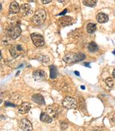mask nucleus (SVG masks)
Masks as SVG:
<instances>
[{"label": "nucleus", "mask_w": 115, "mask_h": 131, "mask_svg": "<svg viewBox=\"0 0 115 131\" xmlns=\"http://www.w3.org/2000/svg\"><path fill=\"white\" fill-rule=\"evenodd\" d=\"M19 126L24 131H31L33 129V126L31 122L29 120L23 118L19 122Z\"/></svg>", "instance_id": "nucleus-7"}, {"label": "nucleus", "mask_w": 115, "mask_h": 131, "mask_svg": "<svg viewBox=\"0 0 115 131\" xmlns=\"http://www.w3.org/2000/svg\"><path fill=\"white\" fill-rule=\"evenodd\" d=\"M112 117H113V120H114V116H113Z\"/></svg>", "instance_id": "nucleus-31"}, {"label": "nucleus", "mask_w": 115, "mask_h": 131, "mask_svg": "<svg viewBox=\"0 0 115 131\" xmlns=\"http://www.w3.org/2000/svg\"><path fill=\"white\" fill-rule=\"evenodd\" d=\"M40 120L43 123H51L53 121V118L47 113L42 112L40 114Z\"/></svg>", "instance_id": "nucleus-15"}, {"label": "nucleus", "mask_w": 115, "mask_h": 131, "mask_svg": "<svg viewBox=\"0 0 115 131\" xmlns=\"http://www.w3.org/2000/svg\"><path fill=\"white\" fill-rule=\"evenodd\" d=\"M47 14L44 9H39L37 10L35 14L32 17V22L36 26H40L44 23L46 19Z\"/></svg>", "instance_id": "nucleus-1"}, {"label": "nucleus", "mask_w": 115, "mask_h": 131, "mask_svg": "<svg viewBox=\"0 0 115 131\" xmlns=\"http://www.w3.org/2000/svg\"><path fill=\"white\" fill-rule=\"evenodd\" d=\"M82 3L84 5L88 7H94L97 5V1L96 0H84Z\"/></svg>", "instance_id": "nucleus-17"}, {"label": "nucleus", "mask_w": 115, "mask_h": 131, "mask_svg": "<svg viewBox=\"0 0 115 131\" xmlns=\"http://www.w3.org/2000/svg\"><path fill=\"white\" fill-rule=\"evenodd\" d=\"M113 54H114V55H115V50H114V51L113 52Z\"/></svg>", "instance_id": "nucleus-30"}, {"label": "nucleus", "mask_w": 115, "mask_h": 131, "mask_svg": "<svg viewBox=\"0 0 115 131\" xmlns=\"http://www.w3.org/2000/svg\"><path fill=\"white\" fill-rule=\"evenodd\" d=\"M97 30V26L95 24L93 23H89L86 27V30L90 34H93Z\"/></svg>", "instance_id": "nucleus-16"}, {"label": "nucleus", "mask_w": 115, "mask_h": 131, "mask_svg": "<svg viewBox=\"0 0 115 131\" xmlns=\"http://www.w3.org/2000/svg\"><path fill=\"white\" fill-rule=\"evenodd\" d=\"M105 84H107V85L109 87V88H113L114 86V82H113V81L112 79L111 78H107V79L105 80Z\"/></svg>", "instance_id": "nucleus-20"}, {"label": "nucleus", "mask_w": 115, "mask_h": 131, "mask_svg": "<svg viewBox=\"0 0 115 131\" xmlns=\"http://www.w3.org/2000/svg\"><path fill=\"white\" fill-rule=\"evenodd\" d=\"M50 78L52 79H54L56 77L58 74V70L56 67L54 65H51L50 66Z\"/></svg>", "instance_id": "nucleus-19"}, {"label": "nucleus", "mask_w": 115, "mask_h": 131, "mask_svg": "<svg viewBox=\"0 0 115 131\" xmlns=\"http://www.w3.org/2000/svg\"><path fill=\"white\" fill-rule=\"evenodd\" d=\"M59 23L62 26H68L71 25L74 22V19L69 16H64L59 19Z\"/></svg>", "instance_id": "nucleus-10"}, {"label": "nucleus", "mask_w": 115, "mask_h": 131, "mask_svg": "<svg viewBox=\"0 0 115 131\" xmlns=\"http://www.w3.org/2000/svg\"><path fill=\"white\" fill-rule=\"evenodd\" d=\"M31 104L28 102H24L19 107L18 111L21 114H24L29 112L31 109Z\"/></svg>", "instance_id": "nucleus-11"}, {"label": "nucleus", "mask_w": 115, "mask_h": 131, "mask_svg": "<svg viewBox=\"0 0 115 131\" xmlns=\"http://www.w3.org/2000/svg\"><path fill=\"white\" fill-rule=\"evenodd\" d=\"M96 19L98 23H105L109 20V17H108L107 15L104 14V13L101 12L97 14Z\"/></svg>", "instance_id": "nucleus-14"}, {"label": "nucleus", "mask_w": 115, "mask_h": 131, "mask_svg": "<svg viewBox=\"0 0 115 131\" xmlns=\"http://www.w3.org/2000/svg\"><path fill=\"white\" fill-rule=\"evenodd\" d=\"M86 58L85 54L81 52H78L77 53H70L65 56L63 60L67 63H74L80 62L84 60Z\"/></svg>", "instance_id": "nucleus-3"}, {"label": "nucleus", "mask_w": 115, "mask_h": 131, "mask_svg": "<svg viewBox=\"0 0 115 131\" xmlns=\"http://www.w3.org/2000/svg\"><path fill=\"white\" fill-rule=\"evenodd\" d=\"M81 89H85V86H81Z\"/></svg>", "instance_id": "nucleus-29"}, {"label": "nucleus", "mask_w": 115, "mask_h": 131, "mask_svg": "<svg viewBox=\"0 0 115 131\" xmlns=\"http://www.w3.org/2000/svg\"><path fill=\"white\" fill-rule=\"evenodd\" d=\"M38 60L40 61V62L42 63H47L49 62V58L47 57V56H40V58H39Z\"/></svg>", "instance_id": "nucleus-22"}, {"label": "nucleus", "mask_w": 115, "mask_h": 131, "mask_svg": "<svg viewBox=\"0 0 115 131\" xmlns=\"http://www.w3.org/2000/svg\"><path fill=\"white\" fill-rule=\"evenodd\" d=\"M7 36L12 40H15L20 36L21 30L20 26L17 25H9L7 28Z\"/></svg>", "instance_id": "nucleus-2"}, {"label": "nucleus", "mask_w": 115, "mask_h": 131, "mask_svg": "<svg viewBox=\"0 0 115 131\" xmlns=\"http://www.w3.org/2000/svg\"><path fill=\"white\" fill-rule=\"evenodd\" d=\"M5 105L6 107H14L16 106V105H15L14 104L12 103L9 102H5Z\"/></svg>", "instance_id": "nucleus-23"}, {"label": "nucleus", "mask_w": 115, "mask_h": 131, "mask_svg": "<svg viewBox=\"0 0 115 131\" xmlns=\"http://www.w3.org/2000/svg\"><path fill=\"white\" fill-rule=\"evenodd\" d=\"M20 10V7L16 1H13L10 4L9 11L10 14H17Z\"/></svg>", "instance_id": "nucleus-12"}, {"label": "nucleus", "mask_w": 115, "mask_h": 131, "mask_svg": "<svg viewBox=\"0 0 115 131\" xmlns=\"http://www.w3.org/2000/svg\"><path fill=\"white\" fill-rule=\"evenodd\" d=\"M20 12L23 16H29L33 14V9L29 4H24L20 6Z\"/></svg>", "instance_id": "nucleus-9"}, {"label": "nucleus", "mask_w": 115, "mask_h": 131, "mask_svg": "<svg viewBox=\"0 0 115 131\" xmlns=\"http://www.w3.org/2000/svg\"><path fill=\"white\" fill-rule=\"evenodd\" d=\"M88 48L89 51L90 52H92V53H95V52L98 51V46L94 42H91L90 43H89Z\"/></svg>", "instance_id": "nucleus-18"}, {"label": "nucleus", "mask_w": 115, "mask_h": 131, "mask_svg": "<svg viewBox=\"0 0 115 131\" xmlns=\"http://www.w3.org/2000/svg\"><path fill=\"white\" fill-rule=\"evenodd\" d=\"M31 37L32 42L36 47H41L44 45V40L43 37L41 34L37 33V32H34V33H32L31 35Z\"/></svg>", "instance_id": "nucleus-5"}, {"label": "nucleus", "mask_w": 115, "mask_h": 131, "mask_svg": "<svg viewBox=\"0 0 115 131\" xmlns=\"http://www.w3.org/2000/svg\"><path fill=\"white\" fill-rule=\"evenodd\" d=\"M32 77L35 81L41 82L47 79V75L44 70H37L34 71L33 74H32Z\"/></svg>", "instance_id": "nucleus-6"}, {"label": "nucleus", "mask_w": 115, "mask_h": 131, "mask_svg": "<svg viewBox=\"0 0 115 131\" xmlns=\"http://www.w3.org/2000/svg\"><path fill=\"white\" fill-rule=\"evenodd\" d=\"M47 114H48L52 118H56L60 112V107L58 106H48L46 109Z\"/></svg>", "instance_id": "nucleus-8"}, {"label": "nucleus", "mask_w": 115, "mask_h": 131, "mask_svg": "<svg viewBox=\"0 0 115 131\" xmlns=\"http://www.w3.org/2000/svg\"><path fill=\"white\" fill-rule=\"evenodd\" d=\"M32 100L35 103L39 105L45 104V100L44 97L40 94H35L32 96Z\"/></svg>", "instance_id": "nucleus-13"}, {"label": "nucleus", "mask_w": 115, "mask_h": 131, "mask_svg": "<svg viewBox=\"0 0 115 131\" xmlns=\"http://www.w3.org/2000/svg\"><path fill=\"white\" fill-rule=\"evenodd\" d=\"M63 106L67 109H75L77 107V100L73 97L67 96L64 98L62 102Z\"/></svg>", "instance_id": "nucleus-4"}, {"label": "nucleus", "mask_w": 115, "mask_h": 131, "mask_svg": "<svg viewBox=\"0 0 115 131\" xmlns=\"http://www.w3.org/2000/svg\"><path fill=\"white\" fill-rule=\"evenodd\" d=\"M89 64H90V63H85V66L86 67H90V66H89Z\"/></svg>", "instance_id": "nucleus-27"}, {"label": "nucleus", "mask_w": 115, "mask_h": 131, "mask_svg": "<svg viewBox=\"0 0 115 131\" xmlns=\"http://www.w3.org/2000/svg\"><path fill=\"white\" fill-rule=\"evenodd\" d=\"M67 10H68V9H65L64 10H63L62 12L60 13V14H59V15H64L67 13Z\"/></svg>", "instance_id": "nucleus-25"}, {"label": "nucleus", "mask_w": 115, "mask_h": 131, "mask_svg": "<svg viewBox=\"0 0 115 131\" xmlns=\"http://www.w3.org/2000/svg\"><path fill=\"white\" fill-rule=\"evenodd\" d=\"M93 131H100V130H93Z\"/></svg>", "instance_id": "nucleus-32"}, {"label": "nucleus", "mask_w": 115, "mask_h": 131, "mask_svg": "<svg viewBox=\"0 0 115 131\" xmlns=\"http://www.w3.org/2000/svg\"><path fill=\"white\" fill-rule=\"evenodd\" d=\"M9 51H10V54H11V55H12L13 58H16L17 57V56H19L18 53H17V52L16 51V49H15L14 47L10 48V49H9Z\"/></svg>", "instance_id": "nucleus-21"}, {"label": "nucleus", "mask_w": 115, "mask_h": 131, "mask_svg": "<svg viewBox=\"0 0 115 131\" xmlns=\"http://www.w3.org/2000/svg\"><path fill=\"white\" fill-rule=\"evenodd\" d=\"M112 75L113 76V77L115 78V69L113 70V73H112Z\"/></svg>", "instance_id": "nucleus-28"}, {"label": "nucleus", "mask_w": 115, "mask_h": 131, "mask_svg": "<svg viewBox=\"0 0 115 131\" xmlns=\"http://www.w3.org/2000/svg\"><path fill=\"white\" fill-rule=\"evenodd\" d=\"M74 73H75V75H77V76H79V75H80L79 72L77 71H74Z\"/></svg>", "instance_id": "nucleus-26"}, {"label": "nucleus", "mask_w": 115, "mask_h": 131, "mask_svg": "<svg viewBox=\"0 0 115 131\" xmlns=\"http://www.w3.org/2000/svg\"><path fill=\"white\" fill-rule=\"evenodd\" d=\"M41 2H42V3L43 4H46L51 3V1H50V0H46V1H45V0H43V1H41Z\"/></svg>", "instance_id": "nucleus-24"}]
</instances>
